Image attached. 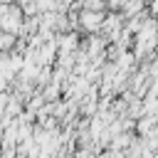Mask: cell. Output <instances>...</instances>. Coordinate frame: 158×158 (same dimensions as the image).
<instances>
[{
	"mask_svg": "<svg viewBox=\"0 0 158 158\" xmlns=\"http://www.w3.org/2000/svg\"><path fill=\"white\" fill-rule=\"evenodd\" d=\"M79 25H81L84 30H96V27L101 25V15H99L96 10H84V12L79 15Z\"/></svg>",
	"mask_w": 158,
	"mask_h": 158,
	"instance_id": "1",
	"label": "cell"
},
{
	"mask_svg": "<svg viewBox=\"0 0 158 158\" xmlns=\"http://www.w3.org/2000/svg\"><path fill=\"white\" fill-rule=\"evenodd\" d=\"M17 151H0V158H15Z\"/></svg>",
	"mask_w": 158,
	"mask_h": 158,
	"instance_id": "2",
	"label": "cell"
}]
</instances>
